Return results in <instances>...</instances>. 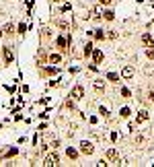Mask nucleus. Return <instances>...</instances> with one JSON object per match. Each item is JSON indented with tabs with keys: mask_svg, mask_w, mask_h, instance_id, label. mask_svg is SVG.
Masks as SVG:
<instances>
[{
	"mask_svg": "<svg viewBox=\"0 0 154 167\" xmlns=\"http://www.w3.org/2000/svg\"><path fill=\"white\" fill-rule=\"evenodd\" d=\"M25 29H27V27L21 23V25H19V33H21V35H25Z\"/></svg>",
	"mask_w": 154,
	"mask_h": 167,
	"instance_id": "18",
	"label": "nucleus"
},
{
	"mask_svg": "<svg viewBox=\"0 0 154 167\" xmlns=\"http://www.w3.org/2000/svg\"><path fill=\"white\" fill-rule=\"evenodd\" d=\"M146 120H148V112H140V116L136 118L138 124H142V122H146Z\"/></svg>",
	"mask_w": 154,
	"mask_h": 167,
	"instance_id": "7",
	"label": "nucleus"
},
{
	"mask_svg": "<svg viewBox=\"0 0 154 167\" xmlns=\"http://www.w3.org/2000/svg\"><path fill=\"white\" fill-rule=\"evenodd\" d=\"M99 2H101V4H111L113 0H99Z\"/></svg>",
	"mask_w": 154,
	"mask_h": 167,
	"instance_id": "21",
	"label": "nucleus"
},
{
	"mask_svg": "<svg viewBox=\"0 0 154 167\" xmlns=\"http://www.w3.org/2000/svg\"><path fill=\"white\" fill-rule=\"evenodd\" d=\"M148 58H154V50H148Z\"/></svg>",
	"mask_w": 154,
	"mask_h": 167,
	"instance_id": "22",
	"label": "nucleus"
},
{
	"mask_svg": "<svg viewBox=\"0 0 154 167\" xmlns=\"http://www.w3.org/2000/svg\"><path fill=\"white\" fill-rule=\"evenodd\" d=\"M76 155H78V153H76V151H74V149H68V157H70V159H74Z\"/></svg>",
	"mask_w": 154,
	"mask_h": 167,
	"instance_id": "17",
	"label": "nucleus"
},
{
	"mask_svg": "<svg viewBox=\"0 0 154 167\" xmlns=\"http://www.w3.org/2000/svg\"><path fill=\"white\" fill-rule=\"evenodd\" d=\"M49 60H51V64H58V62H60L62 58H60L58 54H51V56H49Z\"/></svg>",
	"mask_w": 154,
	"mask_h": 167,
	"instance_id": "12",
	"label": "nucleus"
},
{
	"mask_svg": "<svg viewBox=\"0 0 154 167\" xmlns=\"http://www.w3.org/2000/svg\"><path fill=\"white\" fill-rule=\"evenodd\" d=\"M84 54L88 56V54H93V43H86V47H84Z\"/></svg>",
	"mask_w": 154,
	"mask_h": 167,
	"instance_id": "15",
	"label": "nucleus"
},
{
	"mask_svg": "<svg viewBox=\"0 0 154 167\" xmlns=\"http://www.w3.org/2000/svg\"><path fill=\"white\" fill-rule=\"evenodd\" d=\"M58 45H60V47H66V42H64V37H60V39H58Z\"/></svg>",
	"mask_w": 154,
	"mask_h": 167,
	"instance_id": "20",
	"label": "nucleus"
},
{
	"mask_svg": "<svg viewBox=\"0 0 154 167\" xmlns=\"http://www.w3.org/2000/svg\"><path fill=\"white\" fill-rule=\"evenodd\" d=\"M4 60H6V62H10V60H12V52H10L8 47H4Z\"/></svg>",
	"mask_w": 154,
	"mask_h": 167,
	"instance_id": "9",
	"label": "nucleus"
},
{
	"mask_svg": "<svg viewBox=\"0 0 154 167\" xmlns=\"http://www.w3.org/2000/svg\"><path fill=\"white\" fill-rule=\"evenodd\" d=\"M121 77H123V79H132V77H134V66H125V68L121 70Z\"/></svg>",
	"mask_w": 154,
	"mask_h": 167,
	"instance_id": "3",
	"label": "nucleus"
},
{
	"mask_svg": "<svg viewBox=\"0 0 154 167\" xmlns=\"http://www.w3.org/2000/svg\"><path fill=\"white\" fill-rule=\"evenodd\" d=\"M93 87H95L97 91H103V89H105V83H103V81H95V83H93Z\"/></svg>",
	"mask_w": 154,
	"mask_h": 167,
	"instance_id": "8",
	"label": "nucleus"
},
{
	"mask_svg": "<svg viewBox=\"0 0 154 167\" xmlns=\"http://www.w3.org/2000/svg\"><path fill=\"white\" fill-rule=\"evenodd\" d=\"M95 35H97V39H103V37H105V35H103V31H101V29H97V33H95Z\"/></svg>",
	"mask_w": 154,
	"mask_h": 167,
	"instance_id": "19",
	"label": "nucleus"
},
{
	"mask_svg": "<svg viewBox=\"0 0 154 167\" xmlns=\"http://www.w3.org/2000/svg\"><path fill=\"white\" fill-rule=\"evenodd\" d=\"M82 95H84V89H82V87H74V91H72V97H74V99H82Z\"/></svg>",
	"mask_w": 154,
	"mask_h": 167,
	"instance_id": "5",
	"label": "nucleus"
},
{
	"mask_svg": "<svg viewBox=\"0 0 154 167\" xmlns=\"http://www.w3.org/2000/svg\"><path fill=\"white\" fill-rule=\"evenodd\" d=\"M107 79H109V81H113V83H117V79H119V77H117L115 72H109V74H107Z\"/></svg>",
	"mask_w": 154,
	"mask_h": 167,
	"instance_id": "14",
	"label": "nucleus"
},
{
	"mask_svg": "<svg viewBox=\"0 0 154 167\" xmlns=\"http://www.w3.org/2000/svg\"><path fill=\"white\" fill-rule=\"evenodd\" d=\"M93 151H95L93 142H88V140H82V142H80V153H84V155H93Z\"/></svg>",
	"mask_w": 154,
	"mask_h": 167,
	"instance_id": "2",
	"label": "nucleus"
},
{
	"mask_svg": "<svg viewBox=\"0 0 154 167\" xmlns=\"http://www.w3.org/2000/svg\"><path fill=\"white\" fill-rule=\"evenodd\" d=\"M113 17H115V15H113L111 10H107V12H105V19H107V21H113Z\"/></svg>",
	"mask_w": 154,
	"mask_h": 167,
	"instance_id": "16",
	"label": "nucleus"
},
{
	"mask_svg": "<svg viewBox=\"0 0 154 167\" xmlns=\"http://www.w3.org/2000/svg\"><path fill=\"white\" fill-rule=\"evenodd\" d=\"M60 163V155L54 151V153H49L45 159H43V165H58Z\"/></svg>",
	"mask_w": 154,
	"mask_h": 167,
	"instance_id": "1",
	"label": "nucleus"
},
{
	"mask_svg": "<svg viewBox=\"0 0 154 167\" xmlns=\"http://www.w3.org/2000/svg\"><path fill=\"white\" fill-rule=\"evenodd\" d=\"M107 159H117V151L115 149H109V151H107Z\"/></svg>",
	"mask_w": 154,
	"mask_h": 167,
	"instance_id": "11",
	"label": "nucleus"
},
{
	"mask_svg": "<svg viewBox=\"0 0 154 167\" xmlns=\"http://www.w3.org/2000/svg\"><path fill=\"white\" fill-rule=\"evenodd\" d=\"M142 43H146V45H150V47H154V39L146 33V35H142Z\"/></svg>",
	"mask_w": 154,
	"mask_h": 167,
	"instance_id": "6",
	"label": "nucleus"
},
{
	"mask_svg": "<svg viewBox=\"0 0 154 167\" xmlns=\"http://www.w3.org/2000/svg\"><path fill=\"white\" fill-rule=\"evenodd\" d=\"M119 114H121V118H129V114H132V112H129V107H123Z\"/></svg>",
	"mask_w": 154,
	"mask_h": 167,
	"instance_id": "13",
	"label": "nucleus"
},
{
	"mask_svg": "<svg viewBox=\"0 0 154 167\" xmlns=\"http://www.w3.org/2000/svg\"><path fill=\"white\" fill-rule=\"evenodd\" d=\"M101 17H103V12H101V8H99V6L90 10V19H93V21H99Z\"/></svg>",
	"mask_w": 154,
	"mask_h": 167,
	"instance_id": "4",
	"label": "nucleus"
},
{
	"mask_svg": "<svg viewBox=\"0 0 154 167\" xmlns=\"http://www.w3.org/2000/svg\"><path fill=\"white\" fill-rule=\"evenodd\" d=\"M93 56H95V62H101V60H103V52H101V50H95Z\"/></svg>",
	"mask_w": 154,
	"mask_h": 167,
	"instance_id": "10",
	"label": "nucleus"
}]
</instances>
